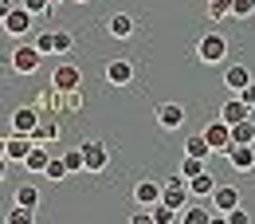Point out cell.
<instances>
[{"label": "cell", "instance_id": "obj_1", "mask_svg": "<svg viewBox=\"0 0 255 224\" xmlns=\"http://www.w3.org/2000/svg\"><path fill=\"white\" fill-rule=\"evenodd\" d=\"M224 55H228V39H224L220 32H208V35H200V39H196V59H200V63L220 67Z\"/></svg>", "mask_w": 255, "mask_h": 224}, {"label": "cell", "instance_id": "obj_2", "mask_svg": "<svg viewBox=\"0 0 255 224\" xmlns=\"http://www.w3.org/2000/svg\"><path fill=\"white\" fill-rule=\"evenodd\" d=\"M39 51H35V43H20V47H12V71L16 75H35L39 71Z\"/></svg>", "mask_w": 255, "mask_h": 224}, {"label": "cell", "instance_id": "obj_3", "mask_svg": "<svg viewBox=\"0 0 255 224\" xmlns=\"http://www.w3.org/2000/svg\"><path fill=\"white\" fill-rule=\"evenodd\" d=\"M51 87H55V91H79V87H83V75H79V67L75 63H59L55 67V71H51Z\"/></svg>", "mask_w": 255, "mask_h": 224}, {"label": "cell", "instance_id": "obj_4", "mask_svg": "<svg viewBox=\"0 0 255 224\" xmlns=\"http://www.w3.org/2000/svg\"><path fill=\"white\" fill-rule=\"evenodd\" d=\"M204 138H208V146H212V154H228L236 142H232V126L224 122V118H216L212 126L204 130Z\"/></svg>", "mask_w": 255, "mask_h": 224}, {"label": "cell", "instance_id": "obj_5", "mask_svg": "<svg viewBox=\"0 0 255 224\" xmlns=\"http://www.w3.org/2000/svg\"><path fill=\"white\" fill-rule=\"evenodd\" d=\"M236 205H240V193L232 189V185H216V189H212V209H216V213H212V221H224Z\"/></svg>", "mask_w": 255, "mask_h": 224}, {"label": "cell", "instance_id": "obj_6", "mask_svg": "<svg viewBox=\"0 0 255 224\" xmlns=\"http://www.w3.org/2000/svg\"><path fill=\"white\" fill-rule=\"evenodd\" d=\"M32 24H35V16L24 8V4H16V8L4 16V32H8V35H28V32H32Z\"/></svg>", "mask_w": 255, "mask_h": 224}, {"label": "cell", "instance_id": "obj_7", "mask_svg": "<svg viewBox=\"0 0 255 224\" xmlns=\"http://www.w3.org/2000/svg\"><path fill=\"white\" fill-rule=\"evenodd\" d=\"M228 161H232V169H240V173L255 169V142H236V146L228 150Z\"/></svg>", "mask_w": 255, "mask_h": 224}, {"label": "cell", "instance_id": "obj_8", "mask_svg": "<svg viewBox=\"0 0 255 224\" xmlns=\"http://www.w3.org/2000/svg\"><path fill=\"white\" fill-rule=\"evenodd\" d=\"M32 146H35L32 134H12V138L4 142V158H8V161H20V165H24V158L32 154Z\"/></svg>", "mask_w": 255, "mask_h": 224}, {"label": "cell", "instance_id": "obj_9", "mask_svg": "<svg viewBox=\"0 0 255 224\" xmlns=\"http://www.w3.org/2000/svg\"><path fill=\"white\" fill-rule=\"evenodd\" d=\"M157 126L161 130H181L185 126V106L181 102H161L157 106Z\"/></svg>", "mask_w": 255, "mask_h": 224}, {"label": "cell", "instance_id": "obj_10", "mask_svg": "<svg viewBox=\"0 0 255 224\" xmlns=\"http://www.w3.org/2000/svg\"><path fill=\"white\" fill-rule=\"evenodd\" d=\"M39 126V110L35 106H16L12 110V134H35Z\"/></svg>", "mask_w": 255, "mask_h": 224}, {"label": "cell", "instance_id": "obj_11", "mask_svg": "<svg viewBox=\"0 0 255 224\" xmlns=\"http://www.w3.org/2000/svg\"><path fill=\"white\" fill-rule=\"evenodd\" d=\"M106 83L110 87H129L133 83V63L129 59H110L106 63Z\"/></svg>", "mask_w": 255, "mask_h": 224}, {"label": "cell", "instance_id": "obj_12", "mask_svg": "<svg viewBox=\"0 0 255 224\" xmlns=\"http://www.w3.org/2000/svg\"><path fill=\"white\" fill-rule=\"evenodd\" d=\"M252 114H255V110H252V106H248V102H244L240 95L228 98V102L220 106V118L228 122V126H236V122H244V118H252Z\"/></svg>", "mask_w": 255, "mask_h": 224}, {"label": "cell", "instance_id": "obj_13", "mask_svg": "<svg viewBox=\"0 0 255 224\" xmlns=\"http://www.w3.org/2000/svg\"><path fill=\"white\" fill-rule=\"evenodd\" d=\"M83 161H87V169H91V173H102V169H106V161H110V154H106V146H102V142H83Z\"/></svg>", "mask_w": 255, "mask_h": 224}, {"label": "cell", "instance_id": "obj_14", "mask_svg": "<svg viewBox=\"0 0 255 224\" xmlns=\"http://www.w3.org/2000/svg\"><path fill=\"white\" fill-rule=\"evenodd\" d=\"M157 201H161V185H157V181H137V185H133V205L153 209Z\"/></svg>", "mask_w": 255, "mask_h": 224}, {"label": "cell", "instance_id": "obj_15", "mask_svg": "<svg viewBox=\"0 0 255 224\" xmlns=\"http://www.w3.org/2000/svg\"><path fill=\"white\" fill-rule=\"evenodd\" d=\"M248 83H252V71H248L244 63L224 67V87H228V91H236V95H240V91H244Z\"/></svg>", "mask_w": 255, "mask_h": 224}, {"label": "cell", "instance_id": "obj_16", "mask_svg": "<svg viewBox=\"0 0 255 224\" xmlns=\"http://www.w3.org/2000/svg\"><path fill=\"white\" fill-rule=\"evenodd\" d=\"M47 161H51V150H47V142H35V146H32V154L24 158V169H28V173H39V177H43Z\"/></svg>", "mask_w": 255, "mask_h": 224}, {"label": "cell", "instance_id": "obj_17", "mask_svg": "<svg viewBox=\"0 0 255 224\" xmlns=\"http://www.w3.org/2000/svg\"><path fill=\"white\" fill-rule=\"evenodd\" d=\"M133 28H137V24L129 20L126 12H118V16H110V20H106V32L114 35V39H129V35H133Z\"/></svg>", "mask_w": 255, "mask_h": 224}, {"label": "cell", "instance_id": "obj_18", "mask_svg": "<svg viewBox=\"0 0 255 224\" xmlns=\"http://www.w3.org/2000/svg\"><path fill=\"white\" fill-rule=\"evenodd\" d=\"M177 221L181 224H212V213H208V209H200V205H185V209H181V213H177Z\"/></svg>", "mask_w": 255, "mask_h": 224}, {"label": "cell", "instance_id": "obj_19", "mask_svg": "<svg viewBox=\"0 0 255 224\" xmlns=\"http://www.w3.org/2000/svg\"><path fill=\"white\" fill-rule=\"evenodd\" d=\"M189 189H192V197H212V189H216V177L204 169V173L189 177Z\"/></svg>", "mask_w": 255, "mask_h": 224}, {"label": "cell", "instance_id": "obj_20", "mask_svg": "<svg viewBox=\"0 0 255 224\" xmlns=\"http://www.w3.org/2000/svg\"><path fill=\"white\" fill-rule=\"evenodd\" d=\"M32 138H35V142H47V146H51V142L59 138V122H55V118H39V126H35Z\"/></svg>", "mask_w": 255, "mask_h": 224}, {"label": "cell", "instance_id": "obj_21", "mask_svg": "<svg viewBox=\"0 0 255 224\" xmlns=\"http://www.w3.org/2000/svg\"><path fill=\"white\" fill-rule=\"evenodd\" d=\"M39 201H43V197H39L35 185H20V189H16V205H24V209H39Z\"/></svg>", "mask_w": 255, "mask_h": 224}, {"label": "cell", "instance_id": "obj_22", "mask_svg": "<svg viewBox=\"0 0 255 224\" xmlns=\"http://www.w3.org/2000/svg\"><path fill=\"white\" fill-rule=\"evenodd\" d=\"M185 154H192V158H208V154H212V146H208V138H204V134H192L189 142H185Z\"/></svg>", "mask_w": 255, "mask_h": 224}, {"label": "cell", "instance_id": "obj_23", "mask_svg": "<svg viewBox=\"0 0 255 224\" xmlns=\"http://www.w3.org/2000/svg\"><path fill=\"white\" fill-rule=\"evenodd\" d=\"M43 177H47V181H67L71 169H67L63 158H51V161H47V169H43Z\"/></svg>", "mask_w": 255, "mask_h": 224}, {"label": "cell", "instance_id": "obj_24", "mask_svg": "<svg viewBox=\"0 0 255 224\" xmlns=\"http://www.w3.org/2000/svg\"><path fill=\"white\" fill-rule=\"evenodd\" d=\"M232 142H255V118H244L232 126Z\"/></svg>", "mask_w": 255, "mask_h": 224}, {"label": "cell", "instance_id": "obj_25", "mask_svg": "<svg viewBox=\"0 0 255 224\" xmlns=\"http://www.w3.org/2000/svg\"><path fill=\"white\" fill-rule=\"evenodd\" d=\"M149 217H153V224H173L177 221V209H169L165 201H157V205L149 209Z\"/></svg>", "mask_w": 255, "mask_h": 224}, {"label": "cell", "instance_id": "obj_26", "mask_svg": "<svg viewBox=\"0 0 255 224\" xmlns=\"http://www.w3.org/2000/svg\"><path fill=\"white\" fill-rule=\"evenodd\" d=\"M63 161H67V169H71V173H79V169H87V161H83V146H75V150H67V154H63Z\"/></svg>", "mask_w": 255, "mask_h": 224}, {"label": "cell", "instance_id": "obj_27", "mask_svg": "<svg viewBox=\"0 0 255 224\" xmlns=\"http://www.w3.org/2000/svg\"><path fill=\"white\" fill-rule=\"evenodd\" d=\"M32 221H35V209H24V205H16L8 213V224H32Z\"/></svg>", "mask_w": 255, "mask_h": 224}, {"label": "cell", "instance_id": "obj_28", "mask_svg": "<svg viewBox=\"0 0 255 224\" xmlns=\"http://www.w3.org/2000/svg\"><path fill=\"white\" fill-rule=\"evenodd\" d=\"M181 173H185V177L204 173V158H192V154H185V161H181Z\"/></svg>", "mask_w": 255, "mask_h": 224}, {"label": "cell", "instance_id": "obj_29", "mask_svg": "<svg viewBox=\"0 0 255 224\" xmlns=\"http://www.w3.org/2000/svg\"><path fill=\"white\" fill-rule=\"evenodd\" d=\"M208 16H212V20L232 16V0H208Z\"/></svg>", "mask_w": 255, "mask_h": 224}, {"label": "cell", "instance_id": "obj_30", "mask_svg": "<svg viewBox=\"0 0 255 224\" xmlns=\"http://www.w3.org/2000/svg\"><path fill=\"white\" fill-rule=\"evenodd\" d=\"M35 51H39V55L55 51V32H39V35H35Z\"/></svg>", "mask_w": 255, "mask_h": 224}, {"label": "cell", "instance_id": "obj_31", "mask_svg": "<svg viewBox=\"0 0 255 224\" xmlns=\"http://www.w3.org/2000/svg\"><path fill=\"white\" fill-rule=\"evenodd\" d=\"M255 0H232V16H252Z\"/></svg>", "mask_w": 255, "mask_h": 224}, {"label": "cell", "instance_id": "obj_32", "mask_svg": "<svg viewBox=\"0 0 255 224\" xmlns=\"http://www.w3.org/2000/svg\"><path fill=\"white\" fill-rule=\"evenodd\" d=\"M24 8H28V12H32L35 20H39V16H43V12L51 8V0H24Z\"/></svg>", "mask_w": 255, "mask_h": 224}, {"label": "cell", "instance_id": "obj_33", "mask_svg": "<svg viewBox=\"0 0 255 224\" xmlns=\"http://www.w3.org/2000/svg\"><path fill=\"white\" fill-rule=\"evenodd\" d=\"M75 47V35L71 32H55V51H71Z\"/></svg>", "mask_w": 255, "mask_h": 224}, {"label": "cell", "instance_id": "obj_34", "mask_svg": "<svg viewBox=\"0 0 255 224\" xmlns=\"http://www.w3.org/2000/svg\"><path fill=\"white\" fill-rule=\"evenodd\" d=\"M224 221H228V224H248V221H252V217H248V213H244V209L236 205V209H232V213H228Z\"/></svg>", "mask_w": 255, "mask_h": 224}, {"label": "cell", "instance_id": "obj_35", "mask_svg": "<svg viewBox=\"0 0 255 224\" xmlns=\"http://www.w3.org/2000/svg\"><path fill=\"white\" fill-rule=\"evenodd\" d=\"M240 98H244V102H248V106H252V110H255V87H252V83H248V87L240 91Z\"/></svg>", "mask_w": 255, "mask_h": 224}, {"label": "cell", "instance_id": "obj_36", "mask_svg": "<svg viewBox=\"0 0 255 224\" xmlns=\"http://www.w3.org/2000/svg\"><path fill=\"white\" fill-rule=\"evenodd\" d=\"M12 8H16V4H12V0H0V24H4V16H8V12H12Z\"/></svg>", "mask_w": 255, "mask_h": 224}, {"label": "cell", "instance_id": "obj_37", "mask_svg": "<svg viewBox=\"0 0 255 224\" xmlns=\"http://www.w3.org/2000/svg\"><path fill=\"white\" fill-rule=\"evenodd\" d=\"M8 165H12V161H8V158H0V181L8 177Z\"/></svg>", "mask_w": 255, "mask_h": 224}, {"label": "cell", "instance_id": "obj_38", "mask_svg": "<svg viewBox=\"0 0 255 224\" xmlns=\"http://www.w3.org/2000/svg\"><path fill=\"white\" fill-rule=\"evenodd\" d=\"M0 158H4V142H0Z\"/></svg>", "mask_w": 255, "mask_h": 224}, {"label": "cell", "instance_id": "obj_39", "mask_svg": "<svg viewBox=\"0 0 255 224\" xmlns=\"http://www.w3.org/2000/svg\"><path fill=\"white\" fill-rule=\"evenodd\" d=\"M55 4H63V0H51V8H55Z\"/></svg>", "mask_w": 255, "mask_h": 224}, {"label": "cell", "instance_id": "obj_40", "mask_svg": "<svg viewBox=\"0 0 255 224\" xmlns=\"http://www.w3.org/2000/svg\"><path fill=\"white\" fill-rule=\"evenodd\" d=\"M75 4H91V0H75Z\"/></svg>", "mask_w": 255, "mask_h": 224}, {"label": "cell", "instance_id": "obj_41", "mask_svg": "<svg viewBox=\"0 0 255 224\" xmlns=\"http://www.w3.org/2000/svg\"><path fill=\"white\" fill-rule=\"evenodd\" d=\"M252 87H255V79H252Z\"/></svg>", "mask_w": 255, "mask_h": 224}]
</instances>
